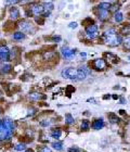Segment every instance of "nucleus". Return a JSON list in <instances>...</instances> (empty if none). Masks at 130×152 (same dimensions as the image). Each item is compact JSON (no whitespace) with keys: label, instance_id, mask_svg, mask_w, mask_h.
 <instances>
[{"label":"nucleus","instance_id":"1","mask_svg":"<svg viewBox=\"0 0 130 152\" xmlns=\"http://www.w3.org/2000/svg\"><path fill=\"white\" fill-rule=\"evenodd\" d=\"M15 125L10 119H0V141L10 139L14 133Z\"/></svg>","mask_w":130,"mask_h":152},{"label":"nucleus","instance_id":"2","mask_svg":"<svg viewBox=\"0 0 130 152\" xmlns=\"http://www.w3.org/2000/svg\"><path fill=\"white\" fill-rule=\"evenodd\" d=\"M78 74H79L78 69H74V67H67L61 72L62 77L65 79H72V81H78Z\"/></svg>","mask_w":130,"mask_h":152},{"label":"nucleus","instance_id":"3","mask_svg":"<svg viewBox=\"0 0 130 152\" xmlns=\"http://www.w3.org/2000/svg\"><path fill=\"white\" fill-rule=\"evenodd\" d=\"M122 37L120 35H114V36H109V37H105V42L107 45L112 46V47H116V46H119L122 44Z\"/></svg>","mask_w":130,"mask_h":152},{"label":"nucleus","instance_id":"4","mask_svg":"<svg viewBox=\"0 0 130 152\" xmlns=\"http://www.w3.org/2000/svg\"><path fill=\"white\" fill-rule=\"evenodd\" d=\"M86 33H87V37L90 38V39H94L99 36V33H98V26L95 24L89 25L87 28H86Z\"/></svg>","mask_w":130,"mask_h":152},{"label":"nucleus","instance_id":"5","mask_svg":"<svg viewBox=\"0 0 130 152\" xmlns=\"http://www.w3.org/2000/svg\"><path fill=\"white\" fill-rule=\"evenodd\" d=\"M10 58H11L10 50H9L7 47L1 46V47H0V61H3V62L10 61Z\"/></svg>","mask_w":130,"mask_h":152},{"label":"nucleus","instance_id":"6","mask_svg":"<svg viewBox=\"0 0 130 152\" xmlns=\"http://www.w3.org/2000/svg\"><path fill=\"white\" fill-rule=\"evenodd\" d=\"M91 65H92V67H93L94 70L103 71V70H105V67H106V62L104 61V59H95V60L92 61Z\"/></svg>","mask_w":130,"mask_h":152},{"label":"nucleus","instance_id":"7","mask_svg":"<svg viewBox=\"0 0 130 152\" xmlns=\"http://www.w3.org/2000/svg\"><path fill=\"white\" fill-rule=\"evenodd\" d=\"M19 27L21 28L22 33H29V32H32V24L28 21H22L19 24Z\"/></svg>","mask_w":130,"mask_h":152},{"label":"nucleus","instance_id":"8","mask_svg":"<svg viewBox=\"0 0 130 152\" xmlns=\"http://www.w3.org/2000/svg\"><path fill=\"white\" fill-rule=\"evenodd\" d=\"M32 14L36 15V17H39V15H42L44 12H45V8L42 4H34L32 7V10H30Z\"/></svg>","mask_w":130,"mask_h":152},{"label":"nucleus","instance_id":"9","mask_svg":"<svg viewBox=\"0 0 130 152\" xmlns=\"http://www.w3.org/2000/svg\"><path fill=\"white\" fill-rule=\"evenodd\" d=\"M62 54H63V57L66 58V59H71V58L74 57L75 50L71 49L68 47H63V48H62Z\"/></svg>","mask_w":130,"mask_h":152},{"label":"nucleus","instance_id":"10","mask_svg":"<svg viewBox=\"0 0 130 152\" xmlns=\"http://www.w3.org/2000/svg\"><path fill=\"white\" fill-rule=\"evenodd\" d=\"M98 17H99V20L100 21H106L109 17H110V13H109V11H105V10H100V9H99Z\"/></svg>","mask_w":130,"mask_h":152},{"label":"nucleus","instance_id":"11","mask_svg":"<svg viewBox=\"0 0 130 152\" xmlns=\"http://www.w3.org/2000/svg\"><path fill=\"white\" fill-rule=\"evenodd\" d=\"M104 127V121L102 119H95L92 124V128L95 129V130H99V129H102V128Z\"/></svg>","mask_w":130,"mask_h":152},{"label":"nucleus","instance_id":"12","mask_svg":"<svg viewBox=\"0 0 130 152\" xmlns=\"http://www.w3.org/2000/svg\"><path fill=\"white\" fill-rule=\"evenodd\" d=\"M10 17H11V20H17L19 17H20V11H19V9L17 8H11L10 10Z\"/></svg>","mask_w":130,"mask_h":152},{"label":"nucleus","instance_id":"13","mask_svg":"<svg viewBox=\"0 0 130 152\" xmlns=\"http://www.w3.org/2000/svg\"><path fill=\"white\" fill-rule=\"evenodd\" d=\"M50 135H51V137H52V138L59 139V138L61 137V135H62V130L60 129V128H57V129H52Z\"/></svg>","mask_w":130,"mask_h":152},{"label":"nucleus","instance_id":"14","mask_svg":"<svg viewBox=\"0 0 130 152\" xmlns=\"http://www.w3.org/2000/svg\"><path fill=\"white\" fill-rule=\"evenodd\" d=\"M113 2H101V3L99 4V7L98 8L100 9V10H105V11H109L111 9V6H112Z\"/></svg>","mask_w":130,"mask_h":152},{"label":"nucleus","instance_id":"15","mask_svg":"<svg viewBox=\"0 0 130 152\" xmlns=\"http://www.w3.org/2000/svg\"><path fill=\"white\" fill-rule=\"evenodd\" d=\"M42 6H44V8H45V11H48L49 10V12H50V11H52L53 8H54L52 1H45Z\"/></svg>","mask_w":130,"mask_h":152},{"label":"nucleus","instance_id":"16","mask_svg":"<svg viewBox=\"0 0 130 152\" xmlns=\"http://www.w3.org/2000/svg\"><path fill=\"white\" fill-rule=\"evenodd\" d=\"M52 148L55 150V151H61V150H63V142H61V141H55V142H53L52 144Z\"/></svg>","mask_w":130,"mask_h":152},{"label":"nucleus","instance_id":"17","mask_svg":"<svg viewBox=\"0 0 130 152\" xmlns=\"http://www.w3.org/2000/svg\"><path fill=\"white\" fill-rule=\"evenodd\" d=\"M105 56L107 57V59L110 60L111 63H118V62H119V59H118V57L114 56V54H112V53H105Z\"/></svg>","mask_w":130,"mask_h":152},{"label":"nucleus","instance_id":"18","mask_svg":"<svg viewBox=\"0 0 130 152\" xmlns=\"http://www.w3.org/2000/svg\"><path fill=\"white\" fill-rule=\"evenodd\" d=\"M114 20H115V22H117V23H120V22H122V20H124L122 13L119 12V11L115 12V14H114Z\"/></svg>","mask_w":130,"mask_h":152},{"label":"nucleus","instance_id":"19","mask_svg":"<svg viewBox=\"0 0 130 152\" xmlns=\"http://www.w3.org/2000/svg\"><path fill=\"white\" fill-rule=\"evenodd\" d=\"M13 38L15 40H23L25 38V34L22 33V32H16V33L13 34Z\"/></svg>","mask_w":130,"mask_h":152},{"label":"nucleus","instance_id":"20","mask_svg":"<svg viewBox=\"0 0 130 152\" xmlns=\"http://www.w3.org/2000/svg\"><path fill=\"white\" fill-rule=\"evenodd\" d=\"M30 99L32 100H40V99L45 98V96H42L41 94H39V92H32V94H30Z\"/></svg>","mask_w":130,"mask_h":152},{"label":"nucleus","instance_id":"21","mask_svg":"<svg viewBox=\"0 0 130 152\" xmlns=\"http://www.w3.org/2000/svg\"><path fill=\"white\" fill-rule=\"evenodd\" d=\"M114 35H117V32L115 28H110L107 29L105 33H104V36L105 37H109V36H114Z\"/></svg>","mask_w":130,"mask_h":152},{"label":"nucleus","instance_id":"22","mask_svg":"<svg viewBox=\"0 0 130 152\" xmlns=\"http://www.w3.org/2000/svg\"><path fill=\"white\" fill-rule=\"evenodd\" d=\"M11 69H12V66L10 65V64H3V65L1 66V72L4 73V74H7V73H9L11 71Z\"/></svg>","mask_w":130,"mask_h":152},{"label":"nucleus","instance_id":"23","mask_svg":"<svg viewBox=\"0 0 130 152\" xmlns=\"http://www.w3.org/2000/svg\"><path fill=\"white\" fill-rule=\"evenodd\" d=\"M14 150H16V151H25V150H26V144H15Z\"/></svg>","mask_w":130,"mask_h":152},{"label":"nucleus","instance_id":"24","mask_svg":"<svg viewBox=\"0 0 130 152\" xmlns=\"http://www.w3.org/2000/svg\"><path fill=\"white\" fill-rule=\"evenodd\" d=\"M89 127H90L89 121H87V119L82 121V123H81V129H82V130H88Z\"/></svg>","mask_w":130,"mask_h":152},{"label":"nucleus","instance_id":"25","mask_svg":"<svg viewBox=\"0 0 130 152\" xmlns=\"http://www.w3.org/2000/svg\"><path fill=\"white\" fill-rule=\"evenodd\" d=\"M120 33H122V35H128V34H130V24L125 25L122 28V31H120Z\"/></svg>","mask_w":130,"mask_h":152},{"label":"nucleus","instance_id":"26","mask_svg":"<svg viewBox=\"0 0 130 152\" xmlns=\"http://www.w3.org/2000/svg\"><path fill=\"white\" fill-rule=\"evenodd\" d=\"M122 44H124L125 49L130 50V36H129V37L125 38V39H124V41H122Z\"/></svg>","mask_w":130,"mask_h":152},{"label":"nucleus","instance_id":"27","mask_svg":"<svg viewBox=\"0 0 130 152\" xmlns=\"http://www.w3.org/2000/svg\"><path fill=\"white\" fill-rule=\"evenodd\" d=\"M65 121H66V124H73L74 123V117L71 114H67L66 115Z\"/></svg>","mask_w":130,"mask_h":152},{"label":"nucleus","instance_id":"28","mask_svg":"<svg viewBox=\"0 0 130 152\" xmlns=\"http://www.w3.org/2000/svg\"><path fill=\"white\" fill-rule=\"evenodd\" d=\"M110 119H111V122H112V123H117L118 121H119V119H118L116 115H114V114L110 115Z\"/></svg>","mask_w":130,"mask_h":152},{"label":"nucleus","instance_id":"29","mask_svg":"<svg viewBox=\"0 0 130 152\" xmlns=\"http://www.w3.org/2000/svg\"><path fill=\"white\" fill-rule=\"evenodd\" d=\"M68 152H80V149H78L77 147H72L68 149Z\"/></svg>","mask_w":130,"mask_h":152},{"label":"nucleus","instance_id":"30","mask_svg":"<svg viewBox=\"0 0 130 152\" xmlns=\"http://www.w3.org/2000/svg\"><path fill=\"white\" fill-rule=\"evenodd\" d=\"M69 27H71V28H76V27H77V23H76V22L69 23Z\"/></svg>","mask_w":130,"mask_h":152},{"label":"nucleus","instance_id":"31","mask_svg":"<svg viewBox=\"0 0 130 152\" xmlns=\"http://www.w3.org/2000/svg\"><path fill=\"white\" fill-rule=\"evenodd\" d=\"M41 152H51V149L49 148V147H44V148L41 149Z\"/></svg>","mask_w":130,"mask_h":152},{"label":"nucleus","instance_id":"32","mask_svg":"<svg viewBox=\"0 0 130 152\" xmlns=\"http://www.w3.org/2000/svg\"><path fill=\"white\" fill-rule=\"evenodd\" d=\"M40 125L41 126H48V125H50V122H40Z\"/></svg>","mask_w":130,"mask_h":152},{"label":"nucleus","instance_id":"33","mask_svg":"<svg viewBox=\"0 0 130 152\" xmlns=\"http://www.w3.org/2000/svg\"><path fill=\"white\" fill-rule=\"evenodd\" d=\"M19 3V1H6V4H15Z\"/></svg>","mask_w":130,"mask_h":152},{"label":"nucleus","instance_id":"34","mask_svg":"<svg viewBox=\"0 0 130 152\" xmlns=\"http://www.w3.org/2000/svg\"><path fill=\"white\" fill-rule=\"evenodd\" d=\"M29 113H28V116H29V115H34V114H35V110H34V109H32V110H29Z\"/></svg>","mask_w":130,"mask_h":152},{"label":"nucleus","instance_id":"35","mask_svg":"<svg viewBox=\"0 0 130 152\" xmlns=\"http://www.w3.org/2000/svg\"><path fill=\"white\" fill-rule=\"evenodd\" d=\"M24 152H34L32 150H27V151H24Z\"/></svg>","mask_w":130,"mask_h":152},{"label":"nucleus","instance_id":"36","mask_svg":"<svg viewBox=\"0 0 130 152\" xmlns=\"http://www.w3.org/2000/svg\"><path fill=\"white\" fill-rule=\"evenodd\" d=\"M128 60H129V61H130V57H128Z\"/></svg>","mask_w":130,"mask_h":152},{"label":"nucleus","instance_id":"37","mask_svg":"<svg viewBox=\"0 0 130 152\" xmlns=\"http://www.w3.org/2000/svg\"><path fill=\"white\" fill-rule=\"evenodd\" d=\"M0 114H1V110H0Z\"/></svg>","mask_w":130,"mask_h":152}]
</instances>
